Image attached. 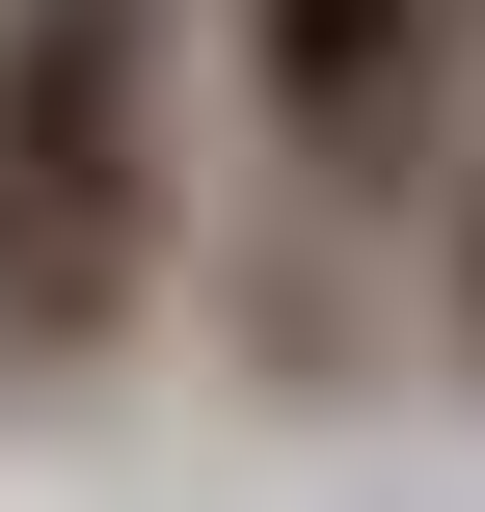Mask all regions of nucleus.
Here are the masks:
<instances>
[{
	"label": "nucleus",
	"instance_id": "f257e3e1",
	"mask_svg": "<svg viewBox=\"0 0 485 512\" xmlns=\"http://www.w3.org/2000/svg\"><path fill=\"white\" fill-rule=\"evenodd\" d=\"M216 81H243L270 216L297 243H378V216L459 189V135H485V0H243Z\"/></svg>",
	"mask_w": 485,
	"mask_h": 512
},
{
	"label": "nucleus",
	"instance_id": "7ed1b4c3",
	"mask_svg": "<svg viewBox=\"0 0 485 512\" xmlns=\"http://www.w3.org/2000/svg\"><path fill=\"white\" fill-rule=\"evenodd\" d=\"M189 270L162 243H108V216H54V189H0V405H81L135 324H162Z\"/></svg>",
	"mask_w": 485,
	"mask_h": 512
},
{
	"label": "nucleus",
	"instance_id": "20e7f679",
	"mask_svg": "<svg viewBox=\"0 0 485 512\" xmlns=\"http://www.w3.org/2000/svg\"><path fill=\"white\" fill-rule=\"evenodd\" d=\"M405 243H432V351H459V378H485V135H459V189H432Z\"/></svg>",
	"mask_w": 485,
	"mask_h": 512
},
{
	"label": "nucleus",
	"instance_id": "f03ea898",
	"mask_svg": "<svg viewBox=\"0 0 485 512\" xmlns=\"http://www.w3.org/2000/svg\"><path fill=\"white\" fill-rule=\"evenodd\" d=\"M189 81H216L189 0H0V189L189 270Z\"/></svg>",
	"mask_w": 485,
	"mask_h": 512
}]
</instances>
